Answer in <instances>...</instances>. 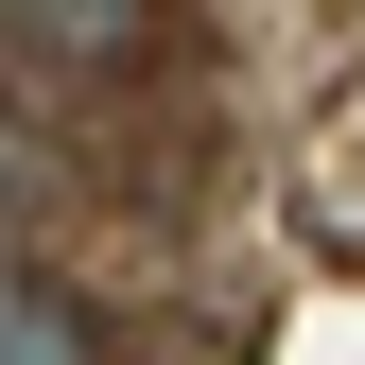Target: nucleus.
Listing matches in <instances>:
<instances>
[{
	"label": "nucleus",
	"instance_id": "f257e3e1",
	"mask_svg": "<svg viewBox=\"0 0 365 365\" xmlns=\"http://www.w3.org/2000/svg\"><path fill=\"white\" fill-rule=\"evenodd\" d=\"M0 53H35L70 87H122V70L174 53V0H0Z\"/></svg>",
	"mask_w": 365,
	"mask_h": 365
},
{
	"label": "nucleus",
	"instance_id": "f03ea898",
	"mask_svg": "<svg viewBox=\"0 0 365 365\" xmlns=\"http://www.w3.org/2000/svg\"><path fill=\"white\" fill-rule=\"evenodd\" d=\"M0 365H105V313L53 261H18V244H0Z\"/></svg>",
	"mask_w": 365,
	"mask_h": 365
}]
</instances>
